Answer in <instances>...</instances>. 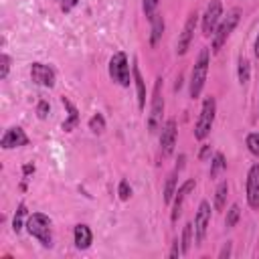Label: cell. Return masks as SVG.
Returning a JSON list of instances; mask_svg holds the SVG:
<instances>
[{
	"label": "cell",
	"instance_id": "1",
	"mask_svg": "<svg viewBox=\"0 0 259 259\" xmlns=\"http://www.w3.org/2000/svg\"><path fill=\"white\" fill-rule=\"evenodd\" d=\"M208 65H210V53L208 49H200L198 53V59L192 67V73H190V97L196 99L204 87V81H206V73H208Z\"/></svg>",
	"mask_w": 259,
	"mask_h": 259
},
{
	"label": "cell",
	"instance_id": "2",
	"mask_svg": "<svg viewBox=\"0 0 259 259\" xmlns=\"http://www.w3.org/2000/svg\"><path fill=\"white\" fill-rule=\"evenodd\" d=\"M26 231L42 245L53 247V235H51V219L42 212H32L26 221Z\"/></svg>",
	"mask_w": 259,
	"mask_h": 259
},
{
	"label": "cell",
	"instance_id": "3",
	"mask_svg": "<svg viewBox=\"0 0 259 259\" xmlns=\"http://www.w3.org/2000/svg\"><path fill=\"white\" fill-rule=\"evenodd\" d=\"M239 20H241V8H233L227 12V16L219 22L217 30L212 32V53H219L223 49V45L227 42V38L231 36V32L239 24Z\"/></svg>",
	"mask_w": 259,
	"mask_h": 259
},
{
	"label": "cell",
	"instance_id": "4",
	"mask_svg": "<svg viewBox=\"0 0 259 259\" xmlns=\"http://www.w3.org/2000/svg\"><path fill=\"white\" fill-rule=\"evenodd\" d=\"M214 113H217V101L212 95H208L204 101H202V107H200V115L196 119V125H194V138L196 140H204L208 134H210V127L214 123Z\"/></svg>",
	"mask_w": 259,
	"mask_h": 259
},
{
	"label": "cell",
	"instance_id": "5",
	"mask_svg": "<svg viewBox=\"0 0 259 259\" xmlns=\"http://www.w3.org/2000/svg\"><path fill=\"white\" fill-rule=\"evenodd\" d=\"M109 77L121 85V87H130L132 83V77H130V63H127V57L125 53H115L111 59H109Z\"/></svg>",
	"mask_w": 259,
	"mask_h": 259
},
{
	"label": "cell",
	"instance_id": "6",
	"mask_svg": "<svg viewBox=\"0 0 259 259\" xmlns=\"http://www.w3.org/2000/svg\"><path fill=\"white\" fill-rule=\"evenodd\" d=\"M162 113H164V97H162V77L156 79L154 83V93H152V109L148 117V130L156 132L158 125L162 123Z\"/></svg>",
	"mask_w": 259,
	"mask_h": 259
},
{
	"label": "cell",
	"instance_id": "7",
	"mask_svg": "<svg viewBox=\"0 0 259 259\" xmlns=\"http://www.w3.org/2000/svg\"><path fill=\"white\" fill-rule=\"evenodd\" d=\"M208 223H210V204L206 200H202L194 214V243L196 245H202V241L206 237Z\"/></svg>",
	"mask_w": 259,
	"mask_h": 259
},
{
	"label": "cell",
	"instance_id": "8",
	"mask_svg": "<svg viewBox=\"0 0 259 259\" xmlns=\"http://www.w3.org/2000/svg\"><path fill=\"white\" fill-rule=\"evenodd\" d=\"M221 16H223V4H221V0H212L202 14V34L204 36H210L217 30Z\"/></svg>",
	"mask_w": 259,
	"mask_h": 259
},
{
	"label": "cell",
	"instance_id": "9",
	"mask_svg": "<svg viewBox=\"0 0 259 259\" xmlns=\"http://www.w3.org/2000/svg\"><path fill=\"white\" fill-rule=\"evenodd\" d=\"M196 22H198V14L196 12H190L186 22H184V28L178 36V45H176V53L178 55H184L192 42V36H194V28H196Z\"/></svg>",
	"mask_w": 259,
	"mask_h": 259
},
{
	"label": "cell",
	"instance_id": "10",
	"mask_svg": "<svg viewBox=\"0 0 259 259\" xmlns=\"http://www.w3.org/2000/svg\"><path fill=\"white\" fill-rule=\"evenodd\" d=\"M176 138H178V130H176V121L174 119H168L162 127V136H160V152L162 156H170L174 152V146H176Z\"/></svg>",
	"mask_w": 259,
	"mask_h": 259
},
{
	"label": "cell",
	"instance_id": "11",
	"mask_svg": "<svg viewBox=\"0 0 259 259\" xmlns=\"http://www.w3.org/2000/svg\"><path fill=\"white\" fill-rule=\"evenodd\" d=\"M194 186H196L194 178H188V180H184V182L178 186V190L174 192V198H172V221H178V217H180V212H182V204H184V200L188 198V194L194 190Z\"/></svg>",
	"mask_w": 259,
	"mask_h": 259
},
{
	"label": "cell",
	"instance_id": "12",
	"mask_svg": "<svg viewBox=\"0 0 259 259\" xmlns=\"http://www.w3.org/2000/svg\"><path fill=\"white\" fill-rule=\"evenodd\" d=\"M247 202L251 208H259V164H253L247 174Z\"/></svg>",
	"mask_w": 259,
	"mask_h": 259
},
{
	"label": "cell",
	"instance_id": "13",
	"mask_svg": "<svg viewBox=\"0 0 259 259\" xmlns=\"http://www.w3.org/2000/svg\"><path fill=\"white\" fill-rule=\"evenodd\" d=\"M30 79L36 85L53 87L55 85V71L49 65H45V63H32V67H30Z\"/></svg>",
	"mask_w": 259,
	"mask_h": 259
},
{
	"label": "cell",
	"instance_id": "14",
	"mask_svg": "<svg viewBox=\"0 0 259 259\" xmlns=\"http://www.w3.org/2000/svg\"><path fill=\"white\" fill-rule=\"evenodd\" d=\"M28 144V136L24 134L22 127L14 125V127H8L0 140V146L4 150H10V148H20V146H26Z\"/></svg>",
	"mask_w": 259,
	"mask_h": 259
},
{
	"label": "cell",
	"instance_id": "15",
	"mask_svg": "<svg viewBox=\"0 0 259 259\" xmlns=\"http://www.w3.org/2000/svg\"><path fill=\"white\" fill-rule=\"evenodd\" d=\"M132 75H134V83H136V91H138V107L144 109L146 107V83L142 79V73H140V67L136 61L132 65Z\"/></svg>",
	"mask_w": 259,
	"mask_h": 259
},
{
	"label": "cell",
	"instance_id": "16",
	"mask_svg": "<svg viewBox=\"0 0 259 259\" xmlns=\"http://www.w3.org/2000/svg\"><path fill=\"white\" fill-rule=\"evenodd\" d=\"M75 247L77 249H87L93 241V235H91V229L87 225H77L75 227Z\"/></svg>",
	"mask_w": 259,
	"mask_h": 259
},
{
	"label": "cell",
	"instance_id": "17",
	"mask_svg": "<svg viewBox=\"0 0 259 259\" xmlns=\"http://www.w3.org/2000/svg\"><path fill=\"white\" fill-rule=\"evenodd\" d=\"M150 22H152V28H150V45L156 47L160 42V38H162V32H164V18H162V14H154L150 18Z\"/></svg>",
	"mask_w": 259,
	"mask_h": 259
},
{
	"label": "cell",
	"instance_id": "18",
	"mask_svg": "<svg viewBox=\"0 0 259 259\" xmlns=\"http://www.w3.org/2000/svg\"><path fill=\"white\" fill-rule=\"evenodd\" d=\"M61 101H63V105L69 109V117L63 121V130H65V132H71V130H73V127L79 123V111H77V107H75V105H73V103H71L67 97H63Z\"/></svg>",
	"mask_w": 259,
	"mask_h": 259
},
{
	"label": "cell",
	"instance_id": "19",
	"mask_svg": "<svg viewBox=\"0 0 259 259\" xmlns=\"http://www.w3.org/2000/svg\"><path fill=\"white\" fill-rule=\"evenodd\" d=\"M176 180H178V170H174L168 178H166V184H164V202L170 204L172 198H174V192H176Z\"/></svg>",
	"mask_w": 259,
	"mask_h": 259
},
{
	"label": "cell",
	"instance_id": "20",
	"mask_svg": "<svg viewBox=\"0 0 259 259\" xmlns=\"http://www.w3.org/2000/svg\"><path fill=\"white\" fill-rule=\"evenodd\" d=\"M227 194H229V184H227V180H223V182H219V186L214 190V208L217 210H223L225 208Z\"/></svg>",
	"mask_w": 259,
	"mask_h": 259
},
{
	"label": "cell",
	"instance_id": "21",
	"mask_svg": "<svg viewBox=\"0 0 259 259\" xmlns=\"http://www.w3.org/2000/svg\"><path fill=\"white\" fill-rule=\"evenodd\" d=\"M190 243H192V223H186L184 229H182V237H180V253L182 255L188 253Z\"/></svg>",
	"mask_w": 259,
	"mask_h": 259
},
{
	"label": "cell",
	"instance_id": "22",
	"mask_svg": "<svg viewBox=\"0 0 259 259\" xmlns=\"http://www.w3.org/2000/svg\"><path fill=\"white\" fill-rule=\"evenodd\" d=\"M237 77H239V83H241V85H245V83L249 81V77H251V65H249V61H247L245 57H241V59H239Z\"/></svg>",
	"mask_w": 259,
	"mask_h": 259
},
{
	"label": "cell",
	"instance_id": "23",
	"mask_svg": "<svg viewBox=\"0 0 259 259\" xmlns=\"http://www.w3.org/2000/svg\"><path fill=\"white\" fill-rule=\"evenodd\" d=\"M227 168V162H225V156L221 152H217L212 156V162H210V178H217L223 170Z\"/></svg>",
	"mask_w": 259,
	"mask_h": 259
},
{
	"label": "cell",
	"instance_id": "24",
	"mask_svg": "<svg viewBox=\"0 0 259 259\" xmlns=\"http://www.w3.org/2000/svg\"><path fill=\"white\" fill-rule=\"evenodd\" d=\"M24 217H26V206H24V204H18L16 214H14V221H12V229H14V233H20L22 227H26V225H24Z\"/></svg>",
	"mask_w": 259,
	"mask_h": 259
},
{
	"label": "cell",
	"instance_id": "25",
	"mask_svg": "<svg viewBox=\"0 0 259 259\" xmlns=\"http://www.w3.org/2000/svg\"><path fill=\"white\" fill-rule=\"evenodd\" d=\"M239 217H241V208H239V204H233V206L227 210V219H225V225H227V229H233V227H237V223H239Z\"/></svg>",
	"mask_w": 259,
	"mask_h": 259
},
{
	"label": "cell",
	"instance_id": "26",
	"mask_svg": "<svg viewBox=\"0 0 259 259\" xmlns=\"http://www.w3.org/2000/svg\"><path fill=\"white\" fill-rule=\"evenodd\" d=\"M89 130H91L93 134H101V132L105 130V117H103L101 113H95V115L89 119Z\"/></svg>",
	"mask_w": 259,
	"mask_h": 259
},
{
	"label": "cell",
	"instance_id": "27",
	"mask_svg": "<svg viewBox=\"0 0 259 259\" xmlns=\"http://www.w3.org/2000/svg\"><path fill=\"white\" fill-rule=\"evenodd\" d=\"M245 146H247V150H249L253 156H259V132L249 134L247 140H245Z\"/></svg>",
	"mask_w": 259,
	"mask_h": 259
},
{
	"label": "cell",
	"instance_id": "28",
	"mask_svg": "<svg viewBox=\"0 0 259 259\" xmlns=\"http://www.w3.org/2000/svg\"><path fill=\"white\" fill-rule=\"evenodd\" d=\"M158 4H160V0H144L142 8H144V14H146V18H148V20H150V18L156 14V8H158Z\"/></svg>",
	"mask_w": 259,
	"mask_h": 259
},
{
	"label": "cell",
	"instance_id": "29",
	"mask_svg": "<svg viewBox=\"0 0 259 259\" xmlns=\"http://www.w3.org/2000/svg\"><path fill=\"white\" fill-rule=\"evenodd\" d=\"M8 69H10V57L6 53L0 55V79L8 77Z\"/></svg>",
	"mask_w": 259,
	"mask_h": 259
},
{
	"label": "cell",
	"instance_id": "30",
	"mask_svg": "<svg viewBox=\"0 0 259 259\" xmlns=\"http://www.w3.org/2000/svg\"><path fill=\"white\" fill-rule=\"evenodd\" d=\"M117 194H119L121 200H127V198L132 196V188H130L127 180H121V182H119V186H117Z\"/></svg>",
	"mask_w": 259,
	"mask_h": 259
},
{
	"label": "cell",
	"instance_id": "31",
	"mask_svg": "<svg viewBox=\"0 0 259 259\" xmlns=\"http://www.w3.org/2000/svg\"><path fill=\"white\" fill-rule=\"evenodd\" d=\"M49 109H51V107H49V101L42 99V101H38V105H36V115H38L40 119H45V117L49 115Z\"/></svg>",
	"mask_w": 259,
	"mask_h": 259
},
{
	"label": "cell",
	"instance_id": "32",
	"mask_svg": "<svg viewBox=\"0 0 259 259\" xmlns=\"http://www.w3.org/2000/svg\"><path fill=\"white\" fill-rule=\"evenodd\" d=\"M59 2H61V8H63L65 12H67V10H71V8L77 4V0H59Z\"/></svg>",
	"mask_w": 259,
	"mask_h": 259
},
{
	"label": "cell",
	"instance_id": "33",
	"mask_svg": "<svg viewBox=\"0 0 259 259\" xmlns=\"http://www.w3.org/2000/svg\"><path fill=\"white\" fill-rule=\"evenodd\" d=\"M231 255V243H227L223 249H221V253H219V259H227Z\"/></svg>",
	"mask_w": 259,
	"mask_h": 259
},
{
	"label": "cell",
	"instance_id": "34",
	"mask_svg": "<svg viewBox=\"0 0 259 259\" xmlns=\"http://www.w3.org/2000/svg\"><path fill=\"white\" fill-rule=\"evenodd\" d=\"M180 255V251H178V239L174 241V245H172V251H170V257H178Z\"/></svg>",
	"mask_w": 259,
	"mask_h": 259
},
{
	"label": "cell",
	"instance_id": "35",
	"mask_svg": "<svg viewBox=\"0 0 259 259\" xmlns=\"http://www.w3.org/2000/svg\"><path fill=\"white\" fill-rule=\"evenodd\" d=\"M208 150H210L208 146H202V150H200V160H204V158L208 156Z\"/></svg>",
	"mask_w": 259,
	"mask_h": 259
},
{
	"label": "cell",
	"instance_id": "36",
	"mask_svg": "<svg viewBox=\"0 0 259 259\" xmlns=\"http://www.w3.org/2000/svg\"><path fill=\"white\" fill-rule=\"evenodd\" d=\"M30 172H34V166H30V164L24 166V174H30Z\"/></svg>",
	"mask_w": 259,
	"mask_h": 259
},
{
	"label": "cell",
	"instance_id": "37",
	"mask_svg": "<svg viewBox=\"0 0 259 259\" xmlns=\"http://www.w3.org/2000/svg\"><path fill=\"white\" fill-rule=\"evenodd\" d=\"M255 55H257V59H259V34H257V40H255Z\"/></svg>",
	"mask_w": 259,
	"mask_h": 259
}]
</instances>
